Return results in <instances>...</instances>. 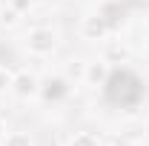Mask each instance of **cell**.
I'll use <instances>...</instances> for the list:
<instances>
[{"label":"cell","mask_w":149,"mask_h":146,"mask_svg":"<svg viewBox=\"0 0 149 146\" xmlns=\"http://www.w3.org/2000/svg\"><path fill=\"white\" fill-rule=\"evenodd\" d=\"M103 60L106 63H126L129 60V46L126 43H120V40H109L106 46H103Z\"/></svg>","instance_id":"8992f818"},{"label":"cell","mask_w":149,"mask_h":146,"mask_svg":"<svg viewBox=\"0 0 149 146\" xmlns=\"http://www.w3.org/2000/svg\"><path fill=\"white\" fill-rule=\"evenodd\" d=\"M12 80H15V72L9 66H0V95L12 92Z\"/></svg>","instance_id":"30bf717a"},{"label":"cell","mask_w":149,"mask_h":146,"mask_svg":"<svg viewBox=\"0 0 149 146\" xmlns=\"http://www.w3.org/2000/svg\"><path fill=\"white\" fill-rule=\"evenodd\" d=\"M23 46H26L29 55L46 57V55H52V52L57 49V32L49 29V26H35L29 35L23 37Z\"/></svg>","instance_id":"6da1fadb"},{"label":"cell","mask_w":149,"mask_h":146,"mask_svg":"<svg viewBox=\"0 0 149 146\" xmlns=\"http://www.w3.org/2000/svg\"><path fill=\"white\" fill-rule=\"evenodd\" d=\"M0 146H35V138L29 132H6Z\"/></svg>","instance_id":"52a82bcc"},{"label":"cell","mask_w":149,"mask_h":146,"mask_svg":"<svg viewBox=\"0 0 149 146\" xmlns=\"http://www.w3.org/2000/svg\"><path fill=\"white\" fill-rule=\"evenodd\" d=\"M109 80V63L100 57V60H89L83 66V83L86 86H103Z\"/></svg>","instance_id":"5b68a950"},{"label":"cell","mask_w":149,"mask_h":146,"mask_svg":"<svg viewBox=\"0 0 149 146\" xmlns=\"http://www.w3.org/2000/svg\"><path fill=\"white\" fill-rule=\"evenodd\" d=\"M0 9H3V6H0Z\"/></svg>","instance_id":"5bb4252c"},{"label":"cell","mask_w":149,"mask_h":146,"mask_svg":"<svg viewBox=\"0 0 149 146\" xmlns=\"http://www.w3.org/2000/svg\"><path fill=\"white\" fill-rule=\"evenodd\" d=\"M12 92L17 95L20 100H29V97H37L40 95V77L32 72H15V80H12Z\"/></svg>","instance_id":"7a4b0ae2"},{"label":"cell","mask_w":149,"mask_h":146,"mask_svg":"<svg viewBox=\"0 0 149 146\" xmlns=\"http://www.w3.org/2000/svg\"><path fill=\"white\" fill-rule=\"evenodd\" d=\"M40 95H43L46 100L57 103V100H63V97L69 95V80H66L63 74H49V77L40 80Z\"/></svg>","instance_id":"3957f363"},{"label":"cell","mask_w":149,"mask_h":146,"mask_svg":"<svg viewBox=\"0 0 149 146\" xmlns=\"http://www.w3.org/2000/svg\"><path fill=\"white\" fill-rule=\"evenodd\" d=\"M9 6H12L15 12H20V15H26V12L35 6V0H9Z\"/></svg>","instance_id":"8fae6325"},{"label":"cell","mask_w":149,"mask_h":146,"mask_svg":"<svg viewBox=\"0 0 149 146\" xmlns=\"http://www.w3.org/2000/svg\"><path fill=\"white\" fill-rule=\"evenodd\" d=\"M106 35H109V20L106 17H100V15L83 17V23H80V37L83 40H103Z\"/></svg>","instance_id":"277c9868"},{"label":"cell","mask_w":149,"mask_h":146,"mask_svg":"<svg viewBox=\"0 0 149 146\" xmlns=\"http://www.w3.org/2000/svg\"><path fill=\"white\" fill-rule=\"evenodd\" d=\"M69 146H103V143H100V140L95 138L92 132H77V135H72Z\"/></svg>","instance_id":"ba28073f"},{"label":"cell","mask_w":149,"mask_h":146,"mask_svg":"<svg viewBox=\"0 0 149 146\" xmlns=\"http://www.w3.org/2000/svg\"><path fill=\"white\" fill-rule=\"evenodd\" d=\"M106 146H112V143H106Z\"/></svg>","instance_id":"4fadbf2b"},{"label":"cell","mask_w":149,"mask_h":146,"mask_svg":"<svg viewBox=\"0 0 149 146\" xmlns=\"http://www.w3.org/2000/svg\"><path fill=\"white\" fill-rule=\"evenodd\" d=\"M20 23V12H15L12 6H6V9H0V26H6V29H12V26H17Z\"/></svg>","instance_id":"9c48e42d"},{"label":"cell","mask_w":149,"mask_h":146,"mask_svg":"<svg viewBox=\"0 0 149 146\" xmlns=\"http://www.w3.org/2000/svg\"><path fill=\"white\" fill-rule=\"evenodd\" d=\"M6 132H9V129H6V120L0 117V143H3V138H6Z\"/></svg>","instance_id":"7c38bea8"}]
</instances>
